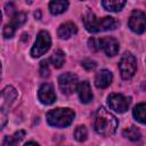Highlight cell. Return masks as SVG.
Returning a JSON list of instances; mask_svg holds the SVG:
<instances>
[{
	"label": "cell",
	"instance_id": "cell-25",
	"mask_svg": "<svg viewBox=\"0 0 146 146\" xmlns=\"http://www.w3.org/2000/svg\"><path fill=\"white\" fill-rule=\"evenodd\" d=\"M2 34H3V36L6 38V39H8V38H11L14 34H15V30L9 25V24H6L5 25V27H3V31H2Z\"/></svg>",
	"mask_w": 146,
	"mask_h": 146
},
{
	"label": "cell",
	"instance_id": "cell-13",
	"mask_svg": "<svg viewBox=\"0 0 146 146\" xmlns=\"http://www.w3.org/2000/svg\"><path fill=\"white\" fill-rule=\"evenodd\" d=\"M76 32H78V27L72 22H67V23L59 25V27L57 30V34L60 39H68L72 35L76 34Z\"/></svg>",
	"mask_w": 146,
	"mask_h": 146
},
{
	"label": "cell",
	"instance_id": "cell-14",
	"mask_svg": "<svg viewBox=\"0 0 146 146\" xmlns=\"http://www.w3.org/2000/svg\"><path fill=\"white\" fill-rule=\"evenodd\" d=\"M17 97V91L14 87L11 86H7L3 90H2V100H3V104H2V107L5 106H9Z\"/></svg>",
	"mask_w": 146,
	"mask_h": 146
},
{
	"label": "cell",
	"instance_id": "cell-26",
	"mask_svg": "<svg viewBox=\"0 0 146 146\" xmlns=\"http://www.w3.org/2000/svg\"><path fill=\"white\" fill-rule=\"evenodd\" d=\"M81 64H82V66H83L86 70H88V71H91V70H94V68L96 67V62L92 60V59H89V58L84 59Z\"/></svg>",
	"mask_w": 146,
	"mask_h": 146
},
{
	"label": "cell",
	"instance_id": "cell-1",
	"mask_svg": "<svg viewBox=\"0 0 146 146\" xmlns=\"http://www.w3.org/2000/svg\"><path fill=\"white\" fill-rule=\"evenodd\" d=\"M83 24L88 32L97 33V32L116 29V26L119 25V22L114 17H110V16L98 18L91 10H87L86 14L83 15Z\"/></svg>",
	"mask_w": 146,
	"mask_h": 146
},
{
	"label": "cell",
	"instance_id": "cell-20",
	"mask_svg": "<svg viewBox=\"0 0 146 146\" xmlns=\"http://www.w3.org/2000/svg\"><path fill=\"white\" fill-rule=\"evenodd\" d=\"M26 19H27V16H26L25 13H15L13 15V17H11L10 23H8V24L16 31V29L22 26L26 22Z\"/></svg>",
	"mask_w": 146,
	"mask_h": 146
},
{
	"label": "cell",
	"instance_id": "cell-21",
	"mask_svg": "<svg viewBox=\"0 0 146 146\" xmlns=\"http://www.w3.org/2000/svg\"><path fill=\"white\" fill-rule=\"evenodd\" d=\"M88 137V131L84 125H79L74 130V138L78 141H84Z\"/></svg>",
	"mask_w": 146,
	"mask_h": 146
},
{
	"label": "cell",
	"instance_id": "cell-18",
	"mask_svg": "<svg viewBox=\"0 0 146 146\" xmlns=\"http://www.w3.org/2000/svg\"><path fill=\"white\" fill-rule=\"evenodd\" d=\"M49 62H50L51 65H52L54 67H56V68L62 67L63 64H64V62H65V55H64V52H63L60 49L55 50V51L52 52V55L50 56Z\"/></svg>",
	"mask_w": 146,
	"mask_h": 146
},
{
	"label": "cell",
	"instance_id": "cell-8",
	"mask_svg": "<svg viewBox=\"0 0 146 146\" xmlns=\"http://www.w3.org/2000/svg\"><path fill=\"white\" fill-rule=\"evenodd\" d=\"M130 98L121 94H111L107 97V103L111 110L117 113H124L130 106Z\"/></svg>",
	"mask_w": 146,
	"mask_h": 146
},
{
	"label": "cell",
	"instance_id": "cell-11",
	"mask_svg": "<svg viewBox=\"0 0 146 146\" xmlns=\"http://www.w3.org/2000/svg\"><path fill=\"white\" fill-rule=\"evenodd\" d=\"M113 81V74L108 70H102L97 73L95 78V84L97 88L105 89L107 88Z\"/></svg>",
	"mask_w": 146,
	"mask_h": 146
},
{
	"label": "cell",
	"instance_id": "cell-7",
	"mask_svg": "<svg viewBox=\"0 0 146 146\" xmlns=\"http://www.w3.org/2000/svg\"><path fill=\"white\" fill-rule=\"evenodd\" d=\"M128 25L130 30L137 34H141L146 30V14L141 10H133L129 17Z\"/></svg>",
	"mask_w": 146,
	"mask_h": 146
},
{
	"label": "cell",
	"instance_id": "cell-15",
	"mask_svg": "<svg viewBox=\"0 0 146 146\" xmlns=\"http://www.w3.org/2000/svg\"><path fill=\"white\" fill-rule=\"evenodd\" d=\"M102 5L106 10L116 13V11H120L124 7L125 1L124 0H104L102 1Z\"/></svg>",
	"mask_w": 146,
	"mask_h": 146
},
{
	"label": "cell",
	"instance_id": "cell-9",
	"mask_svg": "<svg viewBox=\"0 0 146 146\" xmlns=\"http://www.w3.org/2000/svg\"><path fill=\"white\" fill-rule=\"evenodd\" d=\"M38 98L43 105H51L56 100L54 87L50 83H43L38 91Z\"/></svg>",
	"mask_w": 146,
	"mask_h": 146
},
{
	"label": "cell",
	"instance_id": "cell-23",
	"mask_svg": "<svg viewBox=\"0 0 146 146\" xmlns=\"http://www.w3.org/2000/svg\"><path fill=\"white\" fill-rule=\"evenodd\" d=\"M39 72H40V75H41L42 78L49 76L50 71H49V66H48L47 60H42V62L40 63V70H39Z\"/></svg>",
	"mask_w": 146,
	"mask_h": 146
},
{
	"label": "cell",
	"instance_id": "cell-22",
	"mask_svg": "<svg viewBox=\"0 0 146 146\" xmlns=\"http://www.w3.org/2000/svg\"><path fill=\"white\" fill-rule=\"evenodd\" d=\"M21 140L17 139L15 136H6L2 140V145L1 146H17V144Z\"/></svg>",
	"mask_w": 146,
	"mask_h": 146
},
{
	"label": "cell",
	"instance_id": "cell-29",
	"mask_svg": "<svg viewBox=\"0 0 146 146\" xmlns=\"http://www.w3.org/2000/svg\"><path fill=\"white\" fill-rule=\"evenodd\" d=\"M24 146H40V145L36 144V143H34V141H29V143H26Z\"/></svg>",
	"mask_w": 146,
	"mask_h": 146
},
{
	"label": "cell",
	"instance_id": "cell-4",
	"mask_svg": "<svg viewBox=\"0 0 146 146\" xmlns=\"http://www.w3.org/2000/svg\"><path fill=\"white\" fill-rule=\"evenodd\" d=\"M119 70L122 79L124 80L131 79L135 75L137 71V59L130 51H125L122 55L119 63Z\"/></svg>",
	"mask_w": 146,
	"mask_h": 146
},
{
	"label": "cell",
	"instance_id": "cell-2",
	"mask_svg": "<svg viewBox=\"0 0 146 146\" xmlns=\"http://www.w3.org/2000/svg\"><path fill=\"white\" fill-rule=\"evenodd\" d=\"M95 131L102 136H111L116 131L117 119L104 107L97 110L94 122Z\"/></svg>",
	"mask_w": 146,
	"mask_h": 146
},
{
	"label": "cell",
	"instance_id": "cell-6",
	"mask_svg": "<svg viewBox=\"0 0 146 146\" xmlns=\"http://www.w3.org/2000/svg\"><path fill=\"white\" fill-rule=\"evenodd\" d=\"M78 76L74 73L66 72L59 75L58 78V87L60 91L65 95H71L78 89Z\"/></svg>",
	"mask_w": 146,
	"mask_h": 146
},
{
	"label": "cell",
	"instance_id": "cell-24",
	"mask_svg": "<svg viewBox=\"0 0 146 146\" xmlns=\"http://www.w3.org/2000/svg\"><path fill=\"white\" fill-rule=\"evenodd\" d=\"M88 44H89V48L94 51H97L100 49V39H95V38H91L89 39L88 41Z\"/></svg>",
	"mask_w": 146,
	"mask_h": 146
},
{
	"label": "cell",
	"instance_id": "cell-3",
	"mask_svg": "<svg viewBox=\"0 0 146 146\" xmlns=\"http://www.w3.org/2000/svg\"><path fill=\"white\" fill-rule=\"evenodd\" d=\"M74 116H75L74 111H72L71 108H62V107L50 110L46 115L47 122L55 128L68 127L73 122Z\"/></svg>",
	"mask_w": 146,
	"mask_h": 146
},
{
	"label": "cell",
	"instance_id": "cell-5",
	"mask_svg": "<svg viewBox=\"0 0 146 146\" xmlns=\"http://www.w3.org/2000/svg\"><path fill=\"white\" fill-rule=\"evenodd\" d=\"M51 46V38L47 31H40L36 35V40L31 49V56L36 58L46 54Z\"/></svg>",
	"mask_w": 146,
	"mask_h": 146
},
{
	"label": "cell",
	"instance_id": "cell-12",
	"mask_svg": "<svg viewBox=\"0 0 146 146\" xmlns=\"http://www.w3.org/2000/svg\"><path fill=\"white\" fill-rule=\"evenodd\" d=\"M78 92H79V98L80 102L83 104H88L92 100V92H91V88L88 81H82L79 83L78 86Z\"/></svg>",
	"mask_w": 146,
	"mask_h": 146
},
{
	"label": "cell",
	"instance_id": "cell-28",
	"mask_svg": "<svg viewBox=\"0 0 146 146\" xmlns=\"http://www.w3.org/2000/svg\"><path fill=\"white\" fill-rule=\"evenodd\" d=\"M13 10H14V5H13V3H7V5H6V13H7L8 15H10Z\"/></svg>",
	"mask_w": 146,
	"mask_h": 146
},
{
	"label": "cell",
	"instance_id": "cell-19",
	"mask_svg": "<svg viewBox=\"0 0 146 146\" xmlns=\"http://www.w3.org/2000/svg\"><path fill=\"white\" fill-rule=\"evenodd\" d=\"M123 136L125 138H128L129 140H131V141H139L141 139V133L137 129V127H135V125H131V127L124 129L123 130Z\"/></svg>",
	"mask_w": 146,
	"mask_h": 146
},
{
	"label": "cell",
	"instance_id": "cell-17",
	"mask_svg": "<svg viewBox=\"0 0 146 146\" xmlns=\"http://www.w3.org/2000/svg\"><path fill=\"white\" fill-rule=\"evenodd\" d=\"M132 114H133V117L138 122L146 124V104L145 103H140L137 106H135Z\"/></svg>",
	"mask_w": 146,
	"mask_h": 146
},
{
	"label": "cell",
	"instance_id": "cell-30",
	"mask_svg": "<svg viewBox=\"0 0 146 146\" xmlns=\"http://www.w3.org/2000/svg\"><path fill=\"white\" fill-rule=\"evenodd\" d=\"M35 17H38V19H40V11L35 13Z\"/></svg>",
	"mask_w": 146,
	"mask_h": 146
},
{
	"label": "cell",
	"instance_id": "cell-27",
	"mask_svg": "<svg viewBox=\"0 0 146 146\" xmlns=\"http://www.w3.org/2000/svg\"><path fill=\"white\" fill-rule=\"evenodd\" d=\"M6 121H7V114H6V110L1 107V128H3V127H5Z\"/></svg>",
	"mask_w": 146,
	"mask_h": 146
},
{
	"label": "cell",
	"instance_id": "cell-10",
	"mask_svg": "<svg viewBox=\"0 0 146 146\" xmlns=\"http://www.w3.org/2000/svg\"><path fill=\"white\" fill-rule=\"evenodd\" d=\"M100 49L105 51L107 56H115L119 51V42L113 36H105L100 39Z\"/></svg>",
	"mask_w": 146,
	"mask_h": 146
},
{
	"label": "cell",
	"instance_id": "cell-16",
	"mask_svg": "<svg viewBox=\"0 0 146 146\" xmlns=\"http://www.w3.org/2000/svg\"><path fill=\"white\" fill-rule=\"evenodd\" d=\"M68 7V2L67 1H59V0H55L51 1L49 3V10L52 15H59L62 13H64Z\"/></svg>",
	"mask_w": 146,
	"mask_h": 146
}]
</instances>
